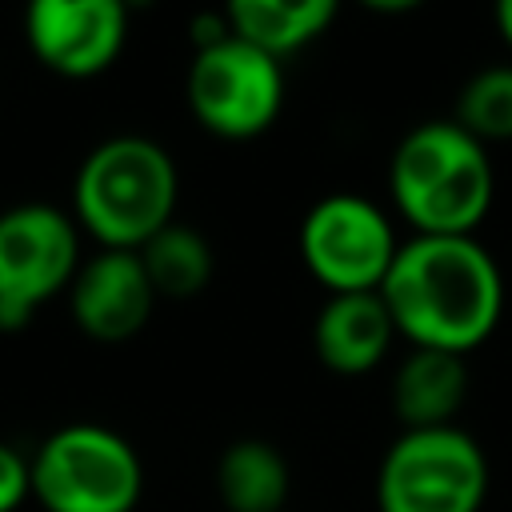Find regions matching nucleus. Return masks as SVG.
Masks as SVG:
<instances>
[{"instance_id": "obj_11", "label": "nucleus", "mask_w": 512, "mask_h": 512, "mask_svg": "<svg viewBox=\"0 0 512 512\" xmlns=\"http://www.w3.org/2000/svg\"><path fill=\"white\" fill-rule=\"evenodd\" d=\"M396 340L400 336L380 292L328 296L312 320L316 360L336 376H364L380 368Z\"/></svg>"}, {"instance_id": "obj_2", "label": "nucleus", "mask_w": 512, "mask_h": 512, "mask_svg": "<svg viewBox=\"0 0 512 512\" xmlns=\"http://www.w3.org/2000/svg\"><path fill=\"white\" fill-rule=\"evenodd\" d=\"M388 200L412 236H476L496 204L492 148L452 116L424 120L388 156Z\"/></svg>"}, {"instance_id": "obj_5", "label": "nucleus", "mask_w": 512, "mask_h": 512, "mask_svg": "<svg viewBox=\"0 0 512 512\" xmlns=\"http://www.w3.org/2000/svg\"><path fill=\"white\" fill-rule=\"evenodd\" d=\"M492 468L472 432L412 428L400 432L376 468V512H480Z\"/></svg>"}, {"instance_id": "obj_6", "label": "nucleus", "mask_w": 512, "mask_h": 512, "mask_svg": "<svg viewBox=\"0 0 512 512\" xmlns=\"http://www.w3.org/2000/svg\"><path fill=\"white\" fill-rule=\"evenodd\" d=\"M400 236L392 216L360 192H328L300 220V260L328 292H380Z\"/></svg>"}, {"instance_id": "obj_18", "label": "nucleus", "mask_w": 512, "mask_h": 512, "mask_svg": "<svg viewBox=\"0 0 512 512\" xmlns=\"http://www.w3.org/2000/svg\"><path fill=\"white\" fill-rule=\"evenodd\" d=\"M492 24H496V32H500V40H504V48L512 52V0H504V4H496V12H492Z\"/></svg>"}, {"instance_id": "obj_1", "label": "nucleus", "mask_w": 512, "mask_h": 512, "mask_svg": "<svg viewBox=\"0 0 512 512\" xmlns=\"http://www.w3.org/2000/svg\"><path fill=\"white\" fill-rule=\"evenodd\" d=\"M380 300L408 348L468 356L504 320V272L480 236H408L380 284Z\"/></svg>"}, {"instance_id": "obj_14", "label": "nucleus", "mask_w": 512, "mask_h": 512, "mask_svg": "<svg viewBox=\"0 0 512 512\" xmlns=\"http://www.w3.org/2000/svg\"><path fill=\"white\" fill-rule=\"evenodd\" d=\"M292 492V468L272 440H232L216 460V496L228 512H280Z\"/></svg>"}, {"instance_id": "obj_10", "label": "nucleus", "mask_w": 512, "mask_h": 512, "mask_svg": "<svg viewBox=\"0 0 512 512\" xmlns=\"http://www.w3.org/2000/svg\"><path fill=\"white\" fill-rule=\"evenodd\" d=\"M156 308V292L136 252L100 248L96 256L80 260L68 284V312L88 340L120 344L132 340Z\"/></svg>"}, {"instance_id": "obj_16", "label": "nucleus", "mask_w": 512, "mask_h": 512, "mask_svg": "<svg viewBox=\"0 0 512 512\" xmlns=\"http://www.w3.org/2000/svg\"><path fill=\"white\" fill-rule=\"evenodd\" d=\"M452 120L484 148L512 144V64L476 68L456 92Z\"/></svg>"}, {"instance_id": "obj_9", "label": "nucleus", "mask_w": 512, "mask_h": 512, "mask_svg": "<svg viewBox=\"0 0 512 512\" xmlns=\"http://www.w3.org/2000/svg\"><path fill=\"white\" fill-rule=\"evenodd\" d=\"M24 40L48 72L88 80L124 52L128 12L116 0H36L24 12Z\"/></svg>"}, {"instance_id": "obj_17", "label": "nucleus", "mask_w": 512, "mask_h": 512, "mask_svg": "<svg viewBox=\"0 0 512 512\" xmlns=\"http://www.w3.org/2000/svg\"><path fill=\"white\" fill-rule=\"evenodd\" d=\"M28 496H32L28 456L0 440V512H16Z\"/></svg>"}, {"instance_id": "obj_4", "label": "nucleus", "mask_w": 512, "mask_h": 512, "mask_svg": "<svg viewBox=\"0 0 512 512\" xmlns=\"http://www.w3.org/2000/svg\"><path fill=\"white\" fill-rule=\"evenodd\" d=\"M32 500L44 512H136L144 464L116 428L76 420L40 440L28 456Z\"/></svg>"}, {"instance_id": "obj_12", "label": "nucleus", "mask_w": 512, "mask_h": 512, "mask_svg": "<svg viewBox=\"0 0 512 512\" xmlns=\"http://www.w3.org/2000/svg\"><path fill=\"white\" fill-rule=\"evenodd\" d=\"M472 368L468 356L436 352V348H408L392 372L388 400L400 432L412 428H448L468 404Z\"/></svg>"}, {"instance_id": "obj_7", "label": "nucleus", "mask_w": 512, "mask_h": 512, "mask_svg": "<svg viewBox=\"0 0 512 512\" xmlns=\"http://www.w3.org/2000/svg\"><path fill=\"white\" fill-rule=\"evenodd\" d=\"M80 228L52 204L0 212V332H20L80 268Z\"/></svg>"}, {"instance_id": "obj_13", "label": "nucleus", "mask_w": 512, "mask_h": 512, "mask_svg": "<svg viewBox=\"0 0 512 512\" xmlns=\"http://www.w3.org/2000/svg\"><path fill=\"white\" fill-rule=\"evenodd\" d=\"M224 16L236 40L260 48L272 60H284L316 44L332 28L336 4L332 0H232Z\"/></svg>"}, {"instance_id": "obj_15", "label": "nucleus", "mask_w": 512, "mask_h": 512, "mask_svg": "<svg viewBox=\"0 0 512 512\" xmlns=\"http://www.w3.org/2000/svg\"><path fill=\"white\" fill-rule=\"evenodd\" d=\"M148 284L156 292V300H192L212 284L216 272V252L208 244V236L192 224H164L148 244L136 248Z\"/></svg>"}, {"instance_id": "obj_3", "label": "nucleus", "mask_w": 512, "mask_h": 512, "mask_svg": "<svg viewBox=\"0 0 512 512\" xmlns=\"http://www.w3.org/2000/svg\"><path fill=\"white\" fill-rule=\"evenodd\" d=\"M180 176L164 144L124 132L100 140L72 180V224L100 248L136 252L176 212Z\"/></svg>"}, {"instance_id": "obj_8", "label": "nucleus", "mask_w": 512, "mask_h": 512, "mask_svg": "<svg viewBox=\"0 0 512 512\" xmlns=\"http://www.w3.org/2000/svg\"><path fill=\"white\" fill-rule=\"evenodd\" d=\"M184 96L204 132L220 140H252L268 132L284 108V64L232 32L192 52Z\"/></svg>"}]
</instances>
